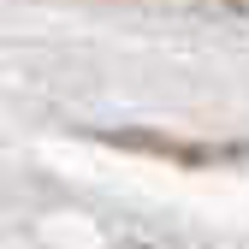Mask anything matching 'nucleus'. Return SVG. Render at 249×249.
I'll return each mask as SVG.
<instances>
[{
    "mask_svg": "<svg viewBox=\"0 0 249 249\" xmlns=\"http://www.w3.org/2000/svg\"><path fill=\"white\" fill-rule=\"evenodd\" d=\"M231 6H237V12H243V18H249V0H231Z\"/></svg>",
    "mask_w": 249,
    "mask_h": 249,
    "instance_id": "obj_1",
    "label": "nucleus"
}]
</instances>
